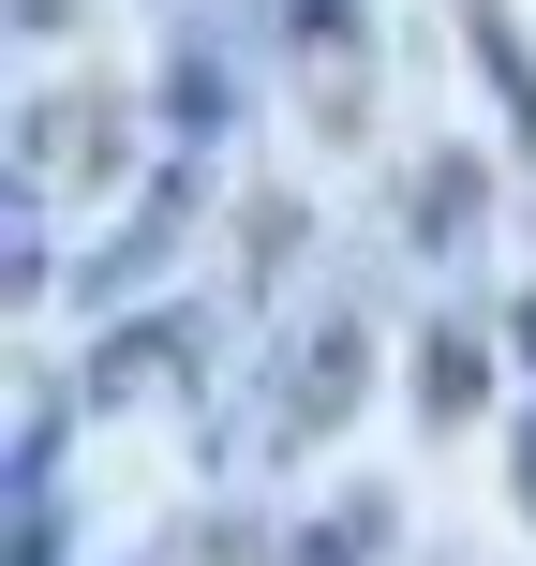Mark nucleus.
<instances>
[{"instance_id": "1", "label": "nucleus", "mask_w": 536, "mask_h": 566, "mask_svg": "<svg viewBox=\"0 0 536 566\" xmlns=\"http://www.w3.org/2000/svg\"><path fill=\"white\" fill-rule=\"evenodd\" d=\"M477 388H492V343L477 328H432L418 343V402H432V418H477Z\"/></svg>"}, {"instance_id": "2", "label": "nucleus", "mask_w": 536, "mask_h": 566, "mask_svg": "<svg viewBox=\"0 0 536 566\" xmlns=\"http://www.w3.org/2000/svg\"><path fill=\"white\" fill-rule=\"evenodd\" d=\"M165 373H179V328H119L105 343V402H149Z\"/></svg>"}, {"instance_id": "3", "label": "nucleus", "mask_w": 536, "mask_h": 566, "mask_svg": "<svg viewBox=\"0 0 536 566\" xmlns=\"http://www.w3.org/2000/svg\"><path fill=\"white\" fill-rule=\"evenodd\" d=\"M477 75L507 90V135H536V60H522V45H507V30H492V15H477Z\"/></svg>"}, {"instance_id": "4", "label": "nucleus", "mask_w": 536, "mask_h": 566, "mask_svg": "<svg viewBox=\"0 0 536 566\" xmlns=\"http://www.w3.org/2000/svg\"><path fill=\"white\" fill-rule=\"evenodd\" d=\"M462 209H477V165H432L418 179V239H462Z\"/></svg>"}, {"instance_id": "5", "label": "nucleus", "mask_w": 536, "mask_h": 566, "mask_svg": "<svg viewBox=\"0 0 536 566\" xmlns=\"http://www.w3.org/2000/svg\"><path fill=\"white\" fill-rule=\"evenodd\" d=\"M165 119H179V135H209V119H224V75H209V60H179V75H165Z\"/></svg>"}, {"instance_id": "6", "label": "nucleus", "mask_w": 536, "mask_h": 566, "mask_svg": "<svg viewBox=\"0 0 536 566\" xmlns=\"http://www.w3.org/2000/svg\"><path fill=\"white\" fill-rule=\"evenodd\" d=\"M522 492H536V432H522Z\"/></svg>"}, {"instance_id": "7", "label": "nucleus", "mask_w": 536, "mask_h": 566, "mask_svg": "<svg viewBox=\"0 0 536 566\" xmlns=\"http://www.w3.org/2000/svg\"><path fill=\"white\" fill-rule=\"evenodd\" d=\"M522 358H536V313H522Z\"/></svg>"}]
</instances>
